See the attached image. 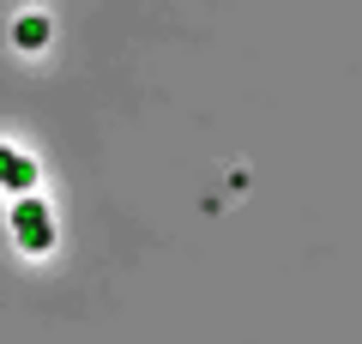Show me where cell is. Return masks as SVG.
<instances>
[{
    "label": "cell",
    "instance_id": "1",
    "mask_svg": "<svg viewBox=\"0 0 362 344\" xmlns=\"http://www.w3.org/2000/svg\"><path fill=\"white\" fill-rule=\"evenodd\" d=\"M13 242L25 248V254H49L54 248V217H49V205L30 200V193L13 200Z\"/></svg>",
    "mask_w": 362,
    "mask_h": 344
},
{
    "label": "cell",
    "instance_id": "2",
    "mask_svg": "<svg viewBox=\"0 0 362 344\" xmlns=\"http://www.w3.org/2000/svg\"><path fill=\"white\" fill-rule=\"evenodd\" d=\"M30 181H37V164H30L25 151H13V145H0V188L6 193H30Z\"/></svg>",
    "mask_w": 362,
    "mask_h": 344
},
{
    "label": "cell",
    "instance_id": "3",
    "mask_svg": "<svg viewBox=\"0 0 362 344\" xmlns=\"http://www.w3.org/2000/svg\"><path fill=\"white\" fill-rule=\"evenodd\" d=\"M13 42H18V49H42V42H49V18H42V13H25V18L13 25Z\"/></svg>",
    "mask_w": 362,
    "mask_h": 344
}]
</instances>
